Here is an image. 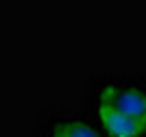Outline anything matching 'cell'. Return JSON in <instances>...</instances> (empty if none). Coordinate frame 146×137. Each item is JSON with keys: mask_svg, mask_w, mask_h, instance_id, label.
<instances>
[{"mask_svg": "<svg viewBox=\"0 0 146 137\" xmlns=\"http://www.w3.org/2000/svg\"><path fill=\"white\" fill-rule=\"evenodd\" d=\"M35 137H52V135H50V133H46V131H42V128H37Z\"/></svg>", "mask_w": 146, "mask_h": 137, "instance_id": "3957f363", "label": "cell"}, {"mask_svg": "<svg viewBox=\"0 0 146 137\" xmlns=\"http://www.w3.org/2000/svg\"><path fill=\"white\" fill-rule=\"evenodd\" d=\"M37 128L52 137H107L90 115L76 111H48L42 115Z\"/></svg>", "mask_w": 146, "mask_h": 137, "instance_id": "7a4b0ae2", "label": "cell"}, {"mask_svg": "<svg viewBox=\"0 0 146 137\" xmlns=\"http://www.w3.org/2000/svg\"><path fill=\"white\" fill-rule=\"evenodd\" d=\"M87 102H100L146 131V76H98L87 89Z\"/></svg>", "mask_w": 146, "mask_h": 137, "instance_id": "6da1fadb", "label": "cell"}]
</instances>
